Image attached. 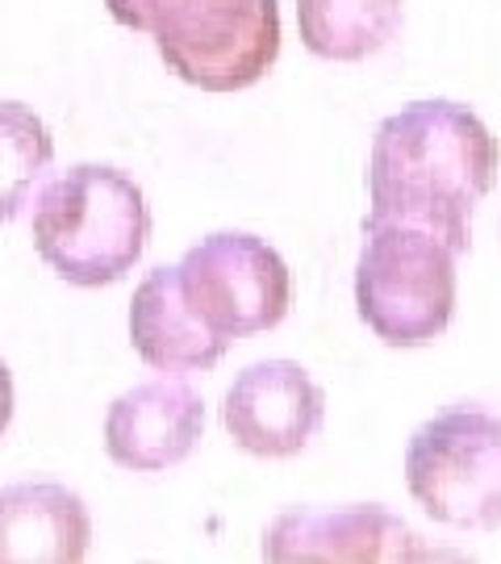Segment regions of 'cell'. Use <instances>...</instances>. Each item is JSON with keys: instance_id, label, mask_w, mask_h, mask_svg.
Segmentation results:
<instances>
[{"instance_id": "1", "label": "cell", "mask_w": 501, "mask_h": 564, "mask_svg": "<svg viewBox=\"0 0 501 564\" xmlns=\"http://www.w3.org/2000/svg\"><path fill=\"white\" fill-rule=\"evenodd\" d=\"M498 139L468 105H401L372 139V209L363 223L418 226L451 256H464L472 247V214L498 181Z\"/></svg>"}, {"instance_id": "2", "label": "cell", "mask_w": 501, "mask_h": 564, "mask_svg": "<svg viewBox=\"0 0 501 564\" xmlns=\"http://www.w3.org/2000/svg\"><path fill=\"white\" fill-rule=\"evenodd\" d=\"M42 263L76 289L121 281L146 251L151 205L126 172L109 163H76L42 188L34 209Z\"/></svg>"}, {"instance_id": "3", "label": "cell", "mask_w": 501, "mask_h": 564, "mask_svg": "<svg viewBox=\"0 0 501 564\" xmlns=\"http://www.w3.org/2000/svg\"><path fill=\"white\" fill-rule=\"evenodd\" d=\"M118 25L160 46L167 72L200 93H242L281 55L276 0H105Z\"/></svg>"}, {"instance_id": "4", "label": "cell", "mask_w": 501, "mask_h": 564, "mask_svg": "<svg viewBox=\"0 0 501 564\" xmlns=\"http://www.w3.org/2000/svg\"><path fill=\"white\" fill-rule=\"evenodd\" d=\"M356 310L389 347L435 343L456 314V256L418 226L363 223Z\"/></svg>"}, {"instance_id": "5", "label": "cell", "mask_w": 501, "mask_h": 564, "mask_svg": "<svg viewBox=\"0 0 501 564\" xmlns=\"http://www.w3.org/2000/svg\"><path fill=\"white\" fill-rule=\"evenodd\" d=\"M405 485L443 527L493 531L501 523V414L447 405L410 435Z\"/></svg>"}, {"instance_id": "6", "label": "cell", "mask_w": 501, "mask_h": 564, "mask_svg": "<svg viewBox=\"0 0 501 564\" xmlns=\"http://www.w3.org/2000/svg\"><path fill=\"white\" fill-rule=\"evenodd\" d=\"M176 284L197 323L226 347L281 326L293 305L288 263L247 230H218L193 242L176 263Z\"/></svg>"}, {"instance_id": "7", "label": "cell", "mask_w": 501, "mask_h": 564, "mask_svg": "<svg viewBox=\"0 0 501 564\" xmlns=\"http://www.w3.org/2000/svg\"><path fill=\"white\" fill-rule=\"evenodd\" d=\"M439 552L422 544V535L401 514L384 506H293L281 510L263 531V561H435Z\"/></svg>"}, {"instance_id": "8", "label": "cell", "mask_w": 501, "mask_h": 564, "mask_svg": "<svg viewBox=\"0 0 501 564\" xmlns=\"http://www.w3.org/2000/svg\"><path fill=\"white\" fill-rule=\"evenodd\" d=\"M326 419V389L297 360H260L226 389L221 423L230 440L263 460H288L309 447Z\"/></svg>"}, {"instance_id": "9", "label": "cell", "mask_w": 501, "mask_h": 564, "mask_svg": "<svg viewBox=\"0 0 501 564\" xmlns=\"http://www.w3.org/2000/svg\"><path fill=\"white\" fill-rule=\"evenodd\" d=\"M205 431V402L188 381L155 377L113 398L105 414V452L130 473H163L188 460Z\"/></svg>"}, {"instance_id": "10", "label": "cell", "mask_w": 501, "mask_h": 564, "mask_svg": "<svg viewBox=\"0 0 501 564\" xmlns=\"http://www.w3.org/2000/svg\"><path fill=\"white\" fill-rule=\"evenodd\" d=\"M92 544V514L59 481L0 489V564H76Z\"/></svg>"}, {"instance_id": "11", "label": "cell", "mask_w": 501, "mask_h": 564, "mask_svg": "<svg viewBox=\"0 0 501 564\" xmlns=\"http://www.w3.org/2000/svg\"><path fill=\"white\" fill-rule=\"evenodd\" d=\"M130 343L142 360L160 372H205L226 356V343H218L197 314L184 305L176 268L146 272L130 302Z\"/></svg>"}, {"instance_id": "12", "label": "cell", "mask_w": 501, "mask_h": 564, "mask_svg": "<svg viewBox=\"0 0 501 564\" xmlns=\"http://www.w3.org/2000/svg\"><path fill=\"white\" fill-rule=\"evenodd\" d=\"M405 0H297V30L309 55L363 63L401 34Z\"/></svg>"}, {"instance_id": "13", "label": "cell", "mask_w": 501, "mask_h": 564, "mask_svg": "<svg viewBox=\"0 0 501 564\" xmlns=\"http://www.w3.org/2000/svg\"><path fill=\"white\" fill-rule=\"evenodd\" d=\"M55 160L46 121L21 101H0V223H13Z\"/></svg>"}, {"instance_id": "14", "label": "cell", "mask_w": 501, "mask_h": 564, "mask_svg": "<svg viewBox=\"0 0 501 564\" xmlns=\"http://www.w3.org/2000/svg\"><path fill=\"white\" fill-rule=\"evenodd\" d=\"M13 405H18V393H13V372H9V364L0 360V435L9 431V423H13Z\"/></svg>"}]
</instances>
